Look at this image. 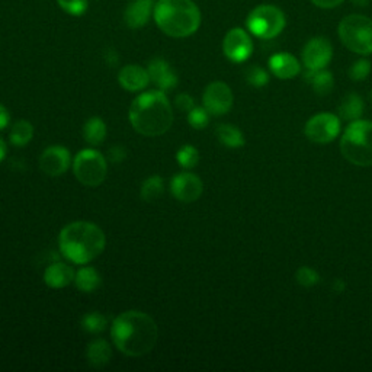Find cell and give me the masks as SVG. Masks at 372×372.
<instances>
[{
    "mask_svg": "<svg viewBox=\"0 0 372 372\" xmlns=\"http://www.w3.org/2000/svg\"><path fill=\"white\" fill-rule=\"evenodd\" d=\"M111 337L118 351L132 358H140L157 345L159 327L147 312L130 310L112 321Z\"/></svg>",
    "mask_w": 372,
    "mask_h": 372,
    "instance_id": "6da1fadb",
    "label": "cell"
},
{
    "mask_svg": "<svg viewBox=\"0 0 372 372\" xmlns=\"http://www.w3.org/2000/svg\"><path fill=\"white\" fill-rule=\"evenodd\" d=\"M128 118L132 128L141 136L159 137L173 124V109L163 91H148L131 102Z\"/></svg>",
    "mask_w": 372,
    "mask_h": 372,
    "instance_id": "7a4b0ae2",
    "label": "cell"
},
{
    "mask_svg": "<svg viewBox=\"0 0 372 372\" xmlns=\"http://www.w3.org/2000/svg\"><path fill=\"white\" fill-rule=\"evenodd\" d=\"M107 246L102 229L89 221H74L67 224L58 236L60 253L71 263L86 265L100 256Z\"/></svg>",
    "mask_w": 372,
    "mask_h": 372,
    "instance_id": "3957f363",
    "label": "cell"
},
{
    "mask_svg": "<svg viewBox=\"0 0 372 372\" xmlns=\"http://www.w3.org/2000/svg\"><path fill=\"white\" fill-rule=\"evenodd\" d=\"M153 19L163 34L188 38L201 26V10L193 0H157Z\"/></svg>",
    "mask_w": 372,
    "mask_h": 372,
    "instance_id": "277c9868",
    "label": "cell"
},
{
    "mask_svg": "<svg viewBox=\"0 0 372 372\" xmlns=\"http://www.w3.org/2000/svg\"><path fill=\"white\" fill-rule=\"evenodd\" d=\"M342 154L356 166H372V123H352L340 141Z\"/></svg>",
    "mask_w": 372,
    "mask_h": 372,
    "instance_id": "5b68a950",
    "label": "cell"
},
{
    "mask_svg": "<svg viewBox=\"0 0 372 372\" xmlns=\"http://www.w3.org/2000/svg\"><path fill=\"white\" fill-rule=\"evenodd\" d=\"M337 33L351 51L360 55L372 54V19L364 15H349L340 21Z\"/></svg>",
    "mask_w": 372,
    "mask_h": 372,
    "instance_id": "8992f818",
    "label": "cell"
},
{
    "mask_svg": "<svg viewBox=\"0 0 372 372\" xmlns=\"http://www.w3.org/2000/svg\"><path fill=\"white\" fill-rule=\"evenodd\" d=\"M73 173L82 185L96 188L107 179L108 160L95 148H83L73 160Z\"/></svg>",
    "mask_w": 372,
    "mask_h": 372,
    "instance_id": "52a82bcc",
    "label": "cell"
},
{
    "mask_svg": "<svg viewBox=\"0 0 372 372\" xmlns=\"http://www.w3.org/2000/svg\"><path fill=\"white\" fill-rule=\"evenodd\" d=\"M285 15L275 5H259L246 19L249 31L260 39H272L285 28Z\"/></svg>",
    "mask_w": 372,
    "mask_h": 372,
    "instance_id": "ba28073f",
    "label": "cell"
},
{
    "mask_svg": "<svg viewBox=\"0 0 372 372\" xmlns=\"http://www.w3.org/2000/svg\"><path fill=\"white\" fill-rule=\"evenodd\" d=\"M340 132V121L339 118L333 114L323 112L316 116H312L311 120L305 124V136L308 140L326 144L333 141Z\"/></svg>",
    "mask_w": 372,
    "mask_h": 372,
    "instance_id": "9c48e42d",
    "label": "cell"
},
{
    "mask_svg": "<svg viewBox=\"0 0 372 372\" xmlns=\"http://www.w3.org/2000/svg\"><path fill=\"white\" fill-rule=\"evenodd\" d=\"M222 53L233 63H245L253 53V41L243 28H233L222 39Z\"/></svg>",
    "mask_w": 372,
    "mask_h": 372,
    "instance_id": "30bf717a",
    "label": "cell"
},
{
    "mask_svg": "<svg viewBox=\"0 0 372 372\" xmlns=\"http://www.w3.org/2000/svg\"><path fill=\"white\" fill-rule=\"evenodd\" d=\"M233 92L229 85L224 82H213L205 87L202 96L204 108L210 112V115H224L233 107Z\"/></svg>",
    "mask_w": 372,
    "mask_h": 372,
    "instance_id": "8fae6325",
    "label": "cell"
},
{
    "mask_svg": "<svg viewBox=\"0 0 372 372\" xmlns=\"http://www.w3.org/2000/svg\"><path fill=\"white\" fill-rule=\"evenodd\" d=\"M172 195L181 202H195L201 198L204 192V184L197 175L182 172L176 173L170 181Z\"/></svg>",
    "mask_w": 372,
    "mask_h": 372,
    "instance_id": "7c38bea8",
    "label": "cell"
},
{
    "mask_svg": "<svg viewBox=\"0 0 372 372\" xmlns=\"http://www.w3.org/2000/svg\"><path fill=\"white\" fill-rule=\"evenodd\" d=\"M333 55L332 44L327 38H311L303 50V62L308 70H321L330 63Z\"/></svg>",
    "mask_w": 372,
    "mask_h": 372,
    "instance_id": "4fadbf2b",
    "label": "cell"
},
{
    "mask_svg": "<svg viewBox=\"0 0 372 372\" xmlns=\"http://www.w3.org/2000/svg\"><path fill=\"white\" fill-rule=\"evenodd\" d=\"M70 165H73L70 152L63 145H50L39 156V169L51 177L64 175Z\"/></svg>",
    "mask_w": 372,
    "mask_h": 372,
    "instance_id": "5bb4252c",
    "label": "cell"
},
{
    "mask_svg": "<svg viewBox=\"0 0 372 372\" xmlns=\"http://www.w3.org/2000/svg\"><path fill=\"white\" fill-rule=\"evenodd\" d=\"M154 0H131L124 12V22L131 29L144 28L153 18Z\"/></svg>",
    "mask_w": 372,
    "mask_h": 372,
    "instance_id": "9a60e30c",
    "label": "cell"
},
{
    "mask_svg": "<svg viewBox=\"0 0 372 372\" xmlns=\"http://www.w3.org/2000/svg\"><path fill=\"white\" fill-rule=\"evenodd\" d=\"M147 70L148 74H150V82H153L159 87V91H172V89L177 86V82H179L175 70L166 60H163V58H153V60L148 63Z\"/></svg>",
    "mask_w": 372,
    "mask_h": 372,
    "instance_id": "2e32d148",
    "label": "cell"
},
{
    "mask_svg": "<svg viewBox=\"0 0 372 372\" xmlns=\"http://www.w3.org/2000/svg\"><path fill=\"white\" fill-rule=\"evenodd\" d=\"M118 82L128 92H141L150 83V74L139 64H127L118 73Z\"/></svg>",
    "mask_w": 372,
    "mask_h": 372,
    "instance_id": "e0dca14e",
    "label": "cell"
},
{
    "mask_svg": "<svg viewBox=\"0 0 372 372\" xmlns=\"http://www.w3.org/2000/svg\"><path fill=\"white\" fill-rule=\"evenodd\" d=\"M74 276H76V272L70 265L64 262H54L44 272V282L48 288L62 290L74 282Z\"/></svg>",
    "mask_w": 372,
    "mask_h": 372,
    "instance_id": "ac0fdd59",
    "label": "cell"
},
{
    "mask_svg": "<svg viewBox=\"0 0 372 372\" xmlns=\"http://www.w3.org/2000/svg\"><path fill=\"white\" fill-rule=\"evenodd\" d=\"M269 69L279 79H292L300 73L301 66L296 58L288 53H279L271 57Z\"/></svg>",
    "mask_w": 372,
    "mask_h": 372,
    "instance_id": "d6986e66",
    "label": "cell"
},
{
    "mask_svg": "<svg viewBox=\"0 0 372 372\" xmlns=\"http://www.w3.org/2000/svg\"><path fill=\"white\" fill-rule=\"evenodd\" d=\"M112 358V349L107 340L94 339L86 348V360L94 368H103Z\"/></svg>",
    "mask_w": 372,
    "mask_h": 372,
    "instance_id": "ffe728a7",
    "label": "cell"
},
{
    "mask_svg": "<svg viewBox=\"0 0 372 372\" xmlns=\"http://www.w3.org/2000/svg\"><path fill=\"white\" fill-rule=\"evenodd\" d=\"M107 134H108L107 124L99 116L89 118L83 125V139L87 144H91L94 147L100 145L105 141Z\"/></svg>",
    "mask_w": 372,
    "mask_h": 372,
    "instance_id": "44dd1931",
    "label": "cell"
},
{
    "mask_svg": "<svg viewBox=\"0 0 372 372\" xmlns=\"http://www.w3.org/2000/svg\"><path fill=\"white\" fill-rule=\"evenodd\" d=\"M305 80L311 86L312 91H315L320 96L329 95L332 91V87H333L332 73L324 70V69L308 70V73L305 74Z\"/></svg>",
    "mask_w": 372,
    "mask_h": 372,
    "instance_id": "7402d4cb",
    "label": "cell"
},
{
    "mask_svg": "<svg viewBox=\"0 0 372 372\" xmlns=\"http://www.w3.org/2000/svg\"><path fill=\"white\" fill-rule=\"evenodd\" d=\"M100 275L92 266H85L76 272L74 276V285L82 292L91 294L95 292L100 287Z\"/></svg>",
    "mask_w": 372,
    "mask_h": 372,
    "instance_id": "603a6c76",
    "label": "cell"
},
{
    "mask_svg": "<svg viewBox=\"0 0 372 372\" xmlns=\"http://www.w3.org/2000/svg\"><path fill=\"white\" fill-rule=\"evenodd\" d=\"M163 193H165V181H163V177L159 175L147 177L140 189L141 200L145 202L159 201L163 197Z\"/></svg>",
    "mask_w": 372,
    "mask_h": 372,
    "instance_id": "cb8c5ba5",
    "label": "cell"
},
{
    "mask_svg": "<svg viewBox=\"0 0 372 372\" xmlns=\"http://www.w3.org/2000/svg\"><path fill=\"white\" fill-rule=\"evenodd\" d=\"M215 134H217V139L220 140V143L224 144L226 147L237 148V147L245 145L243 132L237 127L231 125V124H220V125H217Z\"/></svg>",
    "mask_w": 372,
    "mask_h": 372,
    "instance_id": "d4e9b609",
    "label": "cell"
},
{
    "mask_svg": "<svg viewBox=\"0 0 372 372\" xmlns=\"http://www.w3.org/2000/svg\"><path fill=\"white\" fill-rule=\"evenodd\" d=\"M34 137V127L29 121L21 120L15 123L9 132V140L15 147H25Z\"/></svg>",
    "mask_w": 372,
    "mask_h": 372,
    "instance_id": "484cf974",
    "label": "cell"
},
{
    "mask_svg": "<svg viewBox=\"0 0 372 372\" xmlns=\"http://www.w3.org/2000/svg\"><path fill=\"white\" fill-rule=\"evenodd\" d=\"M364 114V102L362 99L356 95L351 94L344 100H342L339 107V115L344 120H358Z\"/></svg>",
    "mask_w": 372,
    "mask_h": 372,
    "instance_id": "4316f807",
    "label": "cell"
},
{
    "mask_svg": "<svg viewBox=\"0 0 372 372\" xmlns=\"http://www.w3.org/2000/svg\"><path fill=\"white\" fill-rule=\"evenodd\" d=\"M80 326L85 332L91 335H98L107 330L108 319L99 311H92V312H87V315L82 317Z\"/></svg>",
    "mask_w": 372,
    "mask_h": 372,
    "instance_id": "83f0119b",
    "label": "cell"
},
{
    "mask_svg": "<svg viewBox=\"0 0 372 372\" xmlns=\"http://www.w3.org/2000/svg\"><path fill=\"white\" fill-rule=\"evenodd\" d=\"M176 161H177V165L184 169H193L200 163L198 148L191 144L182 145L176 153Z\"/></svg>",
    "mask_w": 372,
    "mask_h": 372,
    "instance_id": "f1b7e54d",
    "label": "cell"
},
{
    "mask_svg": "<svg viewBox=\"0 0 372 372\" xmlns=\"http://www.w3.org/2000/svg\"><path fill=\"white\" fill-rule=\"evenodd\" d=\"M188 124L195 130H204L210 124V112L205 108H192L188 112Z\"/></svg>",
    "mask_w": 372,
    "mask_h": 372,
    "instance_id": "f546056e",
    "label": "cell"
},
{
    "mask_svg": "<svg viewBox=\"0 0 372 372\" xmlns=\"http://www.w3.org/2000/svg\"><path fill=\"white\" fill-rule=\"evenodd\" d=\"M58 6L71 17H82L87 10V0H57Z\"/></svg>",
    "mask_w": 372,
    "mask_h": 372,
    "instance_id": "4dcf8cb0",
    "label": "cell"
},
{
    "mask_svg": "<svg viewBox=\"0 0 372 372\" xmlns=\"http://www.w3.org/2000/svg\"><path fill=\"white\" fill-rule=\"evenodd\" d=\"M246 80L251 86L262 87L267 82H269V76H267V73L262 67H259V66H251V67H249L246 70Z\"/></svg>",
    "mask_w": 372,
    "mask_h": 372,
    "instance_id": "1f68e13d",
    "label": "cell"
},
{
    "mask_svg": "<svg viewBox=\"0 0 372 372\" xmlns=\"http://www.w3.org/2000/svg\"><path fill=\"white\" fill-rule=\"evenodd\" d=\"M319 281H320L319 274L315 269H311V267H308V266L300 267L299 272H296V282H299V284L303 285V287L310 288L312 285H317Z\"/></svg>",
    "mask_w": 372,
    "mask_h": 372,
    "instance_id": "d6a6232c",
    "label": "cell"
},
{
    "mask_svg": "<svg viewBox=\"0 0 372 372\" xmlns=\"http://www.w3.org/2000/svg\"><path fill=\"white\" fill-rule=\"evenodd\" d=\"M369 71H371V63L368 60H358L351 67L349 76L352 80L358 82V80L366 79Z\"/></svg>",
    "mask_w": 372,
    "mask_h": 372,
    "instance_id": "836d02e7",
    "label": "cell"
},
{
    "mask_svg": "<svg viewBox=\"0 0 372 372\" xmlns=\"http://www.w3.org/2000/svg\"><path fill=\"white\" fill-rule=\"evenodd\" d=\"M175 105L177 109L189 112L192 108H195V102H193V98L188 94H179L175 98Z\"/></svg>",
    "mask_w": 372,
    "mask_h": 372,
    "instance_id": "e575fe53",
    "label": "cell"
},
{
    "mask_svg": "<svg viewBox=\"0 0 372 372\" xmlns=\"http://www.w3.org/2000/svg\"><path fill=\"white\" fill-rule=\"evenodd\" d=\"M127 159V148L123 145H112L108 150V160L111 163H123Z\"/></svg>",
    "mask_w": 372,
    "mask_h": 372,
    "instance_id": "d590c367",
    "label": "cell"
},
{
    "mask_svg": "<svg viewBox=\"0 0 372 372\" xmlns=\"http://www.w3.org/2000/svg\"><path fill=\"white\" fill-rule=\"evenodd\" d=\"M344 2L345 0H311V3L320 9H333Z\"/></svg>",
    "mask_w": 372,
    "mask_h": 372,
    "instance_id": "8d00e7d4",
    "label": "cell"
},
{
    "mask_svg": "<svg viewBox=\"0 0 372 372\" xmlns=\"http://www.w3.org/2000/svg\"><path fill=\"white\" fill-rule=\"evenodd\" d=\"M9 123H10V114L3 103H0V131L5 130L9 125Z\"/></svg>",
    "mask_w": 372,
    "mask_h": 372,
    "instance_id": "74e56055",
    "label": "cell"
},
{
    "mask_svg": "<svg viewBox=\"0 0 372 372\" xmlns=\"http://www.w3.org/2000/svg\"><path fill=\"white\" fill-rule=\"evenodd\" d=\"M6 152H8V145L5 143V140L0 137V163H2L6 157Z\"/></svg>",
    "mask_w": 372,
    "mask_h": 372,
    "instance_id": "f35d334b",
    "label": "cell"
}]
</instances>
